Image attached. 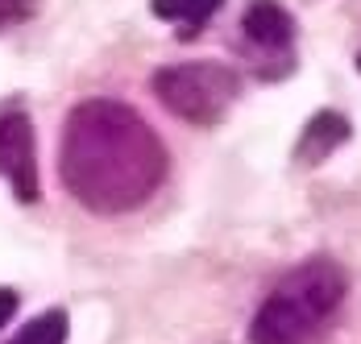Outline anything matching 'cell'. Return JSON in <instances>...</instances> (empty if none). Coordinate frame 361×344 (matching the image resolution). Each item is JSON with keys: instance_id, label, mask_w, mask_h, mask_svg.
Here are the masks:
<instances>
[{"instance_id": "30bf717a", "label": "cell", "mask_w": 361, "mask_h": 344, "mask_svg": "<svg viewBox=\"0 0 361 344\" xmlns=\"http://www.w3.org/2000/svg\"><path fill=\"white\" fill-rule=\"evenodd\" d=\"M13 315H17V295H13L8 286H0V328H4Z\"/></svg>"}, {"instance_id": "8992f818", "label": "cell", "mask_w": 361, "mask_h": 344, "mask_svg": "<svg viewBox=\"0 0 361 344\" xmlns=\"http://www.w3.org/2000/svg\"><path fill=\"white\" fill-rule=\"evenodd\" d=\"M345 141H349V121H345L341 112H316V116L307 121L303 137H299L295 158H299V162H324L328 154H332L336 145H345Z\"/></svg>"}, {"instance_id": "ba28073f", "label": "cell", "mask_w": 361, "mask_h": 344, "mask_svg": "<svg viewBox=\"0 0 361 344\" xmlns=\"http://www.w3.org/2000/svg\"><path fill=\"white\" fill-rule=\"evenodd\" d=\"M8 344H67V311L63 307L42 311V315L30 319Z\"/></svg>"}, {"instance_id": "5b68a950", "label": "cell", "mask_w": 361, "mask_h": 344, "mask_svg": "<svg viewBox=\"0 0 361 344\" xmlns=\"http://www.w3.org/2000/svg\"><path fill=\"white\" fill-rule=\"evenodd\" d=\"M241 30L262 50H283L290 42V17L274 0H253L250 8H245V17H241Z\"/></svg>"}, {"instance_id": "3957f363", "label": "cell", "mask_w": 361, "mask_h": 344, "mask_svg": "<svg viewBox=\"0 0 361 344\" xmlns=\"http://www.w3.org/2000/svg\"><path fill=\"white\" fill-rule=\"evenodd\" d=\"M154 96L166 104V112H175L179 121L212 129L237 104L241 79L224 63H179V67H162L154 75Z\"/></svg>"}, {"instance_id": "7a4b0ae2", "label": "cell", "mask_w": 361, "mask_h": 344, "mask_svg": "<svg viewBox=\"0 0 361 344\" xmlns=\"http://www.w3.org/2000/svg\"><path fill=\"white\" fill-rule=\"evenodd\" d=\"M345 303V274L328 257L290 270L250 324L253 344H320L328 319Z\"/></svg>"}, {"instance_id": "52a82bcc", "label": "cell", "mask_w": 361, "mask_h": 344, "mask_svg": "<svg viewBox=\"0 0 361 344\" xmlns=\"http://www.w3.org/2000/svg\"><path fill=\"white\" fill-rule=\"evenodd\" d=\"M220 4H224V0H149L154 17H162V21H179V25H187V34H195Z\"/></svg>"}, {"instance_id": "9c48e42d", "label": "cell", "mask_w": 361, "mask_h": 344, "mask_svg": "<svg viewBox=\"0 0 361 344\" xmlns=\"http://www.w3.org/2000/svg\"><path fill=\"white\" fill-rule=\"evenodd\" d=\"M37 13V0H0V30L8 25H21L25 17Z\"/></svg>"}, {"instance_id": "277c9868", "label": "cell", "mask_w": 361, "mask_h": 344, "mask_svg": "<svg viewBox=\"0 0 361 344\" xmlns=\"http://www.w3.org/2000/svg\"><path fill=\"white\" fill-rule=\"evenodd\" d=\"M0 174L8 178L13 195L21 204H34L42 195V178H37V141L34 125L25 112H8L0 116Z\"/></svg>"}, {"instance_id": "6da1fadb", "label": "cell", "mask_w": 361, "mask_h": 344, "mask_svg": "<svg viewBox=\"0 0 361 344\" xmlns=\"http://www.w3.org/2000/svg\"><path fill=\"white\" fill-rule=\"evenodd\" d=\"M63 183L100 216L142 207L166 178V145L142 112L121 100H83L63 133Z\"/></svg>"}, {"instance_id": "8fae6325", "label": "cell", "mask_w": 361, "mask_h": 344, "mask_svg": "<svg viewBox=\"0 0 361 344\" xmlns=\"http://www.w3.org/2000/svg\"><path fill=\"white\" fill-rule=\"evenodd\" d=\"M357 63H361V59H357Z\"/></svg>"}]
</instances>
